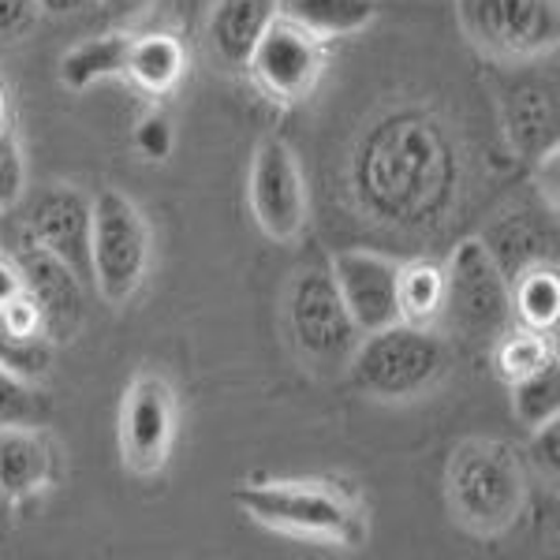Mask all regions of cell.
Here are the masks:
<instances>
[{
  "instance_id": "6da1fadb",
  "label": "cell",
  "mask_w": 560,
  "mask_h": 560,
  "mask_svg": "<svg viewBox=\"0 0 560 560\" xmlns=\"http://www.w3.org/2000/svg\"><path fill=\"white\" fill-rule=\"evenodd\" d=\"M445 345L430 329L393 322L385 329L363 332L348 366L355 385L377 400H411L445 374Z\"/></svg>"
},
{
  "instance_id": "7a4b0ae2",
  "label": "cell",
  "mask_w": 560,
  "mask_h": 560,
  "mask_svg": "<svg viewBox=\"0 0 560 560\" xmlns=\"http://www.w3.org/2000/svg\"><path fill=\"white\" fill-rule=\"evenodd\" d=\"M441 314H445L453 329H459L475 345H497L509 332L512 314H516L512 288L493 255L486 250V243H459V250L445 269Z\"/></svg>"
},
{
  "instance_id": "3957f363",
  "label": "cell",
  "mask_w": 560,
  "mask_h": 560,
  "mask_svg": "<svg viewBox=\"0 0 560 560\" xmlns=\"http://www.w3.org/2000/svg\"><path fill=\"white\" fill-rule=\"evenodd\" d=\"M448 501L475 530H504L523 509V471L504 445H464L448 464Z\"/></svg>"
},
{
  "instance_id": "277c9868",
  "label": "cell",
  "mask_w": 560,
  "mask_h": 560,
  "mask_svg": "<svg viewBox=\"0 0 560 560\" xmlns=\"http://www.w3.org/2000/svg\"><path fill=\"white\" fill-rule=\"evenodd\" d=\"M150 261V232L131 198L102 191L94 198V232H90V269L94 288L108 303H128L139 292Z\"/></svg>"
},
{
  "instance_id": "5b68a950",
  "label": "cell",
  "mask_w": 560,
  "mask_h": 560,
  "mask_svg": "<svg viewBox=\"0 0 560 560\" xmlns=\"http://www.w3.org/2000/svg\"><path fill=\"white\" fill-rule=\"evenodd\" d=\"M464 34L493 57L527 60L557 45V0H456Z\"/></svg>"
},
{
  "instance_id": "8992f818",
  "label": "cell",
  "mask_w": 560,
  "mask_h": 560,
  "mask_svg": "<svg viewBox=\"0 0 560 560\" xmlns=\"http://www.w3.org/2000/svg\"><path fill=\"white\" fill-rule=\"evenodd\" d=\"M292 337L303 351L306 363L318 370H340L355 355L359 332L355 318L348 314L345 300L337 292V280L325 269H306L292 288Z\"/></svg>"
},
{
  "instance_id": "52a82bcc",
  "label": "cell",
  "mask_w": 560,
  "mask_h": 560,
  "mask_svg": "<svg viewBox=\"0 0 560 560\" xmlns=\"http://www.w3.org/2000/svg\"><path fill=\"white\" fill-rule=\"evenodd\" d=\"M236 501L266 527L329 538L340 541V546L363 541V520L355 516V509L345 497L318 490V486H255V490H240Z\"/></svg>"
},
{
  "instance_id": "ba28073f",
  "label": "cell",
  "mask_w": 560,
  "mask_h": 560,
  "mask_svg": "<svg viewBox=\"0 0 560 560\" xmlns=\"http://www.w3.org/2000/svg\"><path fill=\"white\" fill-rule=\"evenodd\" d=\"M12 258L23 277V295L34 303L49 340H71L86 318V284L57 255L23 232L12 247Z\"/></svg>"
},
{
  "instance_id": "9c48e42d",
  "label": "cell",
  "mask_w": 560,
  "mask_h": 560,
  "mask_svg": "<svg viewBox=\"0 0 560 560\" xmlns=\"http://www.w3.org/2000/svg\"><path fill=\"white\" fill-rule=\"evenodd\" d=\"M26 236L38 240L49 255H57L83 284H94L90 269V232H94V202L79 187H49L26 213Z\"/></svg>"
},
{
  "instance_id": "30bf717a",
  "label": "cell",
  "mask_w": 560,
  "mask_h": 560,
  "mask_svg": "<svg viewBox=\"0 0 560 560\" xmlns=\"http://www.w3.org/2000/svg\"><path fill=\"white\" fill-rule=\"evenodd\" d=\"M250 210L269 240H295L306 217L303 179L284 142H266L250 165Z\"/></svg>"
},
{
  "instance_id": "8fae6325",
  "label": "cell",
  "mask_w": 560,
  "mask_h": 560,
  "mask_svg": "<svg viewBox=\"0 0 560 560\" xmlns=\"http://www.w3.org/2000/svg\"><path fill=\"white\" fill-rule=\"evenodd\" d=\"M173 430H176L173 388L153 374L139 377L131 385L128 400H124V419H120L124 459L142 475L158 471L168 456V445H173Z\"/></svg>"
},
{
  "instance_id": "7c38bea8",
  "label": "cell",
  "mask_w": 560,
  "mask_h": 560,
  "mask_svg": "<svg viewBox=\"0 0 560 560\" xmlns=\"http://www.w3.org/2000/svg\"><path fill=\"white\" fill-rule=\"evenodd\" d=\"M332 280L355 318L359 332H374L400 322V269L382 255L366 250H345L332 261Z\"/></svg>"
},
{
  "instance_id": "4fadbf2b",
  "label": "cell",
  "mask_w": 560,
  "mask_h": 560,
  "mask_svg": "<svg viewBox=\"0 0 560 560\" xmlns=\"http://www.w3.org/2000/svg\"><path fill=\"white\" fill-rule=\"evenodd\" d=\"M258 83L273 97L284 102H300L314 90L322 75V52L311 31L300 23H269L261 34L255 57H250Z\"/></svg>"
},
{
  "instance_id": "5bb4252c",
  "label": "cell",
  "mask_w": 560,
  "mask_h": 560,
  "mask_svg": "<svg viewBox=\"0 0 560 560\" xmlns=\"http://www.w3.org/2000/svg\"><path fill=\"white\" fill-rule=\"evenodd\" d=\"M269 23H273L269 0H221V4L213 8V20H210L213 52L229 68L250 65V57H255V49H258V42Z\"/></svg>"
},
{
  "instance_id": "9a60e30c",
  "label": "cell",
  "mask_w": 560,
  "mask_h": 560,
  "mask_svg": "<svg viewBox=\"0 0 560 560\" xmlns=\"http://www.w3.org/2000/svg\"><path fill=\"white\" fill-rule=\"evenodd\" d=\"M52 448L31 427H0V493L26 497L49 478Z\"/></svg>"
},
{
  "instance_id": "2e32d148",
  "label": "cell",
  "mask_w": 560,
  "mask_h": 560,
  "mask_svg": "<svg viewBox=\"0 0 560 560\" xmlns=\"http://www.w3.org/2000/svg\"><path fill=\"white\" fill-rule=\"evenodd\" d=\"M124 71H128L142 90L161 94V90L176 86V79L184 75V49H179V42L168 38V34H150V38L131 42L128 68Z\"/></svg>"
},
{
  "instance_id": "e0dca14e",
  "label": "cell",
  "mask_w": 560,
  "mask_h": 560,
  "mask_svg": "<svg viewBox=\"0 0 560 560\" xmlns=\"http://www.w3.org/2000/svg\"><path fill=\"white\" fill-rule=\"evenodd\" d=\"M128 49L131 42L120 38V34H108V38H94V42H83L79 49H71L60 65V79L71 86V90H83L97 79H108V75H120L128 68Z\"/></svg>"
},
{
  "instance_id": "ac0fdd59",
  "label": "cell",
  "mask_w": 560,
  "mask_h": 560,
  "mask_svg": "<svg viewBox=\"0 0 560 560\" xmlns=\"http://www.w3.org/2000/svg\"><path fill=\"white\" fill-rule=\"evenodd\" d=\"M292 23L311 34H351L377 15V0H292Z\"/></svg>"
},
{
  "instance_id": "d6986e66",
  "label": "cell",
  "mask_w": 560,
  "mask_h": 560,
  "mask_svg": "<svg viewBox=\"0 0 560 560\" xmlns=\"http://www.w3.org/2000/svg\"><path fill=\"white\" fill-rule=\"evenodd\" d=\"M512 408L523 427H541V422L557 419L560 411V370L557 359H546L538 370L516 377L512 388Z\"/></svg>"
},
{
  "instance_id": "ffe728a7",
  "label": "cell",
  "mask_w": 560,
  "mask_h": 560,
  "mask_svg": "<svg viewBox=\"0 0 560 560\" xmlns=\"http://www.w3.org/2000/svg\"><path fill=\"white\" fill-rule=\"evenodd\" d=\"M512 139L527 153H553L557 150V105L541 90H527L516 97L512 108Z\"/></svg>"
},
{
  "instance_id": "44dd1931",
  "label": "cell",
  "mask_w": 560,
  "mask_h": 560,
  "mask_svg": "<svg viewBox=\"0 0 560 560\" xmlns=\"http://www.w3.org/2000/svg\"><path fill=\"white\" fill-rule=\"evenodd\" d=\"M441 295H445V273L430 261H415L400 269V322L427 325L441 314Z\"/></svg>"
},
{
  "instance_id": "7402d4cb",
  "label": "cell",
  "mask_w": 560,
  "mask_h": 560,
  "mask_svg": "<svg viewBox=\"0 0 560 560\" xmlns=\"http://www.w3.org/2000/svg\"><path fill=\"white\" fill-rule=\"evenodd\" d=\"M52 363V340L42 332H15L0 318V366L23 382H38Z\"/></svg>"
},
{
  "instance_id": "603a6c76",
  "label": "cell",
  "mask_w": 560,
  "mask_h": 560,
  "mask_svg": "<svg viewBox=\"0 0 560 560\" xmlns=\"http://www.w3.org/2000/svg\"><path fill=\"white\" fill-rule=\"evenodd\" d=\"M516 306L520 318H527L535 329H546V325L557 322L560 314V284H557V273L546 266L530 269V273H523L516 280Z\"/></svg>"
},
{
  "instance_id": "cb8c5ba5",
  "label": "cell",
  "mask_w": 560,
  "mask_h": 560,
  "mask_svg": "<svg viewBox=\"0 0 560 560\" xmlns=\"http://www.w3.org/2000/svg\"><path fill=\"white\" fill-rule=\"evenodd\" d=\"M45 400L31 388V382L15 377L0 366V427H38L45 419Z\"/></svg>"
},
{
  "instance_id": "d4e9b609",
  "label": "cell",
  "mask_w": 560,
  "mask_h": 560,
  "mask_svg": "<svg viewBox=\"0 0 560 560\" xmlns=\"http://www.w3.org/2000/svg\"><path fill=\"white\" fill-rule=\"evenodd\" d=\"M546 359H553L546 351V345H541L538 337H527V332H520V337H509L504 332L501 337V351H497V363H501L504 370V377H523V374H530V370H538Z\"/></svg>"
},
{
  "instance_id": "484cf974",
  "label": "cell",
  "mask_w": 560,
  "mask_h": 560,
  "mask_svg": "<svg viewBox=\"0 0 560 560\" xmlns=\"http://www.w3.org/2000/svg\"><path fill=\"white\" fill-rule=\"evenodd\" d=\"M23 184H26V165H23L20 142L8 131H0V210L20 202Z\"/></svg>"
},
{
  "instance_id": "4316f807",
  "label": "cell",
  "mask_w": 560,
  "mask_h": 560,
  "mask_svg": "<svg viewBox=\"0 0 560 560\" xmlns=\"http://www.w3.org/2000/svg\"><path fill=\"white\" fill-rule=\"evenodd\" d=\"M38 0H0V42H15L38 20Z\"/></svg>"
},
{
  "instance_id": "83f0119b",
  "label": "cell",
  "mask_w": 560,
  "mask_h": 560,
  "mask_svg": "<svg viewBox=\"0 0 560 560\" xmlns=\"http://www.w3.org/2000/svg\"><path fill=\"white\" fill-rule=\"evenodd\" d=\"M135 147L142 150V158H168V150H173V128H168L165 116H147V120L139 124V131H135Z\"/></svg>"
},
{
  "instance_id": "f1b7e54d",
  "label": "cell",
  "mask_w": 560,
  "mask_h": 560,
  "mask_svg": "<svg viewBox=\"0 0 560 560\" xmlns=\"http://www.w3.org/2000/svg\"><path fill=\"white\" fill-rule=\"evenodd\" d=\"M535 445H530V456L541 471H549V478H557V467H560V430H557V419L541 422L535 427Z\"/></svg>"
},
{
  "instance_id": "f546056e",
  "label": "cell",
  "mask_w": 560,
  "mask_h": 560,
  "mask_svg": "<svg viewBox=\"0 0 560 560\" xmlns=\"http://www.w3.org/2000/svg\"><path fill=\"white\" fill-rule=\"evenodd\" d=\"M23 295V277H20V266H15L12 255H0V306H8Z\"/></svg>"
},
{
  "instance_id": "4dcf8cb0",
  "label": "cell",
  "mask_w": 560,
  "mask_h": 560,
  "mask_svg": "<svg viewBox=\"0 0 560 560\" xmlns=\"http://www.w3.org/2000/svg\"><path fill=\"white\" fill-rule=\"evenodd\" d=\"M102 4H105L108 15H120V20H128V15H135L139 8H147L150 0H102Z\"/></svg>"
},
{
  "instance_id": "1f68e13d",
  "label": "cell",
  "mask_w": 560,
  "mask_h": 560,
  "mask_svg": "<svg viewBox=\"0 0 560 560\" xmlns=\"http://www.w3.org/2000/svg\"><path fill=\"white\" fill-rule=\"evenodd\" d=\"M38 4L45 8V12H75L83 0H38Z\"/></svg>"
},
{
  "instance_id": "d6a6232c",
  "label": "cell",
  "mask_w": 560,
  "mask_h": 560,
  "mask_svg": "<svg viewBox=\"0 0 560 560\" xmlns=\"http://www.w3.org/2000/svg\"><path fill=\"white\" fill-rule=\"evenodd\" d=\"M4 116H8V102H4V90H0V131H4Z\"/></svg>"
}]
</instances>
